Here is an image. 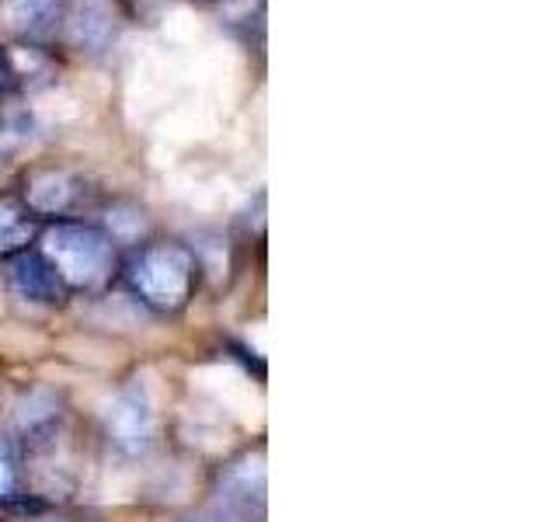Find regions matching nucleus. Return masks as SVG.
I'll return each instance as SVG.
<instances>
[{
  "label": "nucleus",
  "instance_id": "10",
  "mask_svg": "<svg viewBox=\"0 0 557 522\" xmlns=\"http://www.w3.org/2000/svg\"><path fill=\"white\" fill-rule=\"evenodd\" d=\"M17 492H22V457L8 435H0V505L14 501Z\"/></svg>",
  "mask_w": 557,
  "mask_h": 522
},
{
  "label": "nucleus",
  "instance_id": "6",
  "mask_svg": "<svg viewBox=\"0 0 557 522\" xmlns=\"http://www.w3.org/2000/svg\"><path fill=\"white\" fill-rule=\"evenodd\" d=\"M11 278H14V289L25 296L32 303H60L66 296V286L60 283V275L52 272L49 261L39 254V251H28V254H17L14 269H11Z\"/></svg>",
  "mask_w": 557,
  "mask_h": 522
},
{
  "label": "nucleus",
  "instance_id": "7",
  "mask_svg": "<svg viewBox=\"0 0 557 522\" xmlns=\"http://www.w3.org/2000/svg\"><path fill=\"white\" fill-rule=\"evenodd\" d=\"M35 237H39V216L22 199L0 196V258L25 254Z\"/></svg>",
  "mask_w": 557,
  "mask_h": 522
},
{
  "label": "nucleus",
  "instance_id": "9",
  "mask_svg": "<svg viewBox=\"0 0 557 522\" xmlns=\"http://www.w3.org/2000/svg\"><path fill=\"white\" fill-rule=\"evenodd\" d=\"M112 14L104 11L101 4H91V8H84L81 11V22L74 25V35H77V42L81 46H104L112 39Z\"/></svg>",
  "mask_w": 557,
  "mask_h": 522
},
{
  "label": "nucleus",
  "instance_id": "4",
  "mask_svg": "<svg viewBox=\"0 0 557 522\" xmlns=\"http://www.w3.org/2000/svg\"><path fill=\"white\" fill-rule=\"evenodd\" d=\"M220 498L231 512L237 515H248L258 512L261 515V505H265V467H261V457H244L237 463L226 467V474L220 481Z\"/></svg>",
  "mask_w": 557,
  "mask_h": 522
},
{
  "label": "nucleus",
  "instance_id": "1",
  "mask_svg": "<svg viewBox=\"0 0 557 522\" xmlns=\"http://www.w3.org/2000/svg\"><path fill=\"white\" fill-rule=\"evenodd\" d=\"M39 254L60 275L66 293L104 289L119 269L115 240L87 223H52L39 237Z\"/></svg>",
  "mask_w": 557,
  "mask_h": 522
},
{
  "label": "nucleus",
  "instance_id": "3",
  "mask_svg": "<svg viewBox=\"0 0 557 522\" xmlns=\"http://www.w3.org/2000/svg\"><path fill=\"white\" fill-rule=\"evenodd\" d=\"M104 432H109V439L126 452L147 449L153 435V411H150L147 394L139 387L122 390L109 405V411H104Z\"/></svg>",
  "mask_w": 557,
  "mask_h": 522
},
{
  "label": "nucleus",
  "instance_id": "5",
  "mask_svg": "<svg viewBox=\"0 0 557 522\" xmlns=\"http://www.w3.org/2000/svg\"><path fill=\"white\" fill-rule=\"evenodd\" d=\"M77 199V182L66 171H35L25 182V206L35 216H60Z\"/></svg>",
  "mask_w": 557,
  "mask_h": 522
},
{
  "label": "nucleus",
  "instance_id": "2",
  "mask_svg": "<svg viewBox=\"0 0 557 522\" xmlns=\"http://www.w3.org/2000/svg\"><path fill=\"white\" fill-rule=\"evenodd\" d=\"M199 283V265L185 244L157 240L136 251L126 265V286L139 303L153 313H178L188 307Z\"/></svg>",
  "mask_w": 557,
  "mask_h": 522
},
{
  "label": "nucleus",
  "instance_id": "8",
  "mask_svg": "<svg viewBox=\"0 0 557 522\" xmlns=\"http://www.w3.org/2000/svg\"><path fill=\"white\" fill-rule=\"evenodd\" d=\"M66 4L70 0H8L4 11H8L11 28L25 32V35H39L60 22Z\"/></svg>",
  "mask_w": 557,
  "mask_h": 522
}]
</instances>
